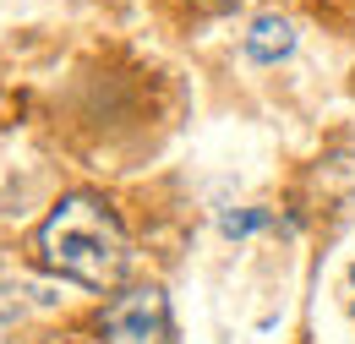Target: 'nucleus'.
<instances>
[{
  "label": "nucleus",
  "instance_id": "obj_1",
  "mask_svg": "<svg viewBox=\"0 0 355 344\" xmlns=\"http://www.w3.org/2000/svg\"><path fill=\"white\" fill-rule=\"evenodd\" d=\"M39 262L83 290H115L132 262V246H126V230L104 197L71 191L39 224Z\"/></svg>",
  "mask_w": 355,
  "mask_h": 344
},
{
  "label": "nucleus",
  "instance_id": "obj_2",
  "mask_svg": "<svg viewBox=\"0 0 355 344\" xmlns=\"http://www.w3.org/2000/svg\"><path fill=\"white\" fill-rule=\"evenodd\" d=\"M98 334L104 344H170V301L164 290L142 284V290H126L104 306L98 317Z\"/></svg>",
  "mask_w": 355,
  "mask_h": 344
},
{
  "label": "nucleus",
  "instance_id": "obj_3",
  "mask_svg": "<svg viewBox=\"0 0 355 344\" xmlns=\"http://www.w3.org/2000/svg\"><path fill=\"white\" fill-rule=\"evenodd\" d=\"M295 49V28H290V17H257L252 22V33H246V55L257 60V66H279L284 55Z\"/></svg>",
  "mask_w": 355,
  "mask_h": 344
},
{
  "label": "nucleus",
  "instance_id": "obj_4",
  "mask_svg": "<svg viewBox=\"0 0 355 344\" xmlns=\"http://www.w3.org/2000/svg\"><path fill=\"white\" fill-rule=\"evenodd\" d=\"M273 224V214L268 208H230V214L219 218V230L230 235V241H241V235H257V230H268Z\"/></svg>",
  "mask_w": 355,
  "mask_h": 344
},
{
  "label": "nucleus",
  "instance_id": "obj_5",
  "mask_svg": "<svg viewBox=\"0 0 355 344\" xmlns=\"http://www.w3.org/2000/svg\"><path fill=\"white\" fill-rule=\"evenodd\" d=\"M17 317H22V295L11 284H0V322H17Z\"/></svg>",
  "mask_w": 355,
  "mask_h": 344
},
{
  "label": "nucleus",
  "instance_id": "obj_6",
  "mask_svg": "<svg viewBox=\"0 0 355 344\" xmlns=\"http://www.w3.org/2000/svg\"><path fill=\"white\" fill-rule=\"evenodd\" d=\"M350 284H355V268H350Z\"/></svg>",
  "mask_w": 355,
  "mask_h": 344
},
{
  "label": "nucleus",
  "instance_id": "obj_7",
  "mask_svg": "<svg viewBox=\"0 0 355 344\" xmlns=\"http://www.w3.org/2000/svg\"><path fill=\"white\" fill-rule=\"evenodd\" d=\"M202 6H214V0H202Z\"/></svg>",
  "mask_w": 355,
  "mask_h": 344
}]
</instances>
